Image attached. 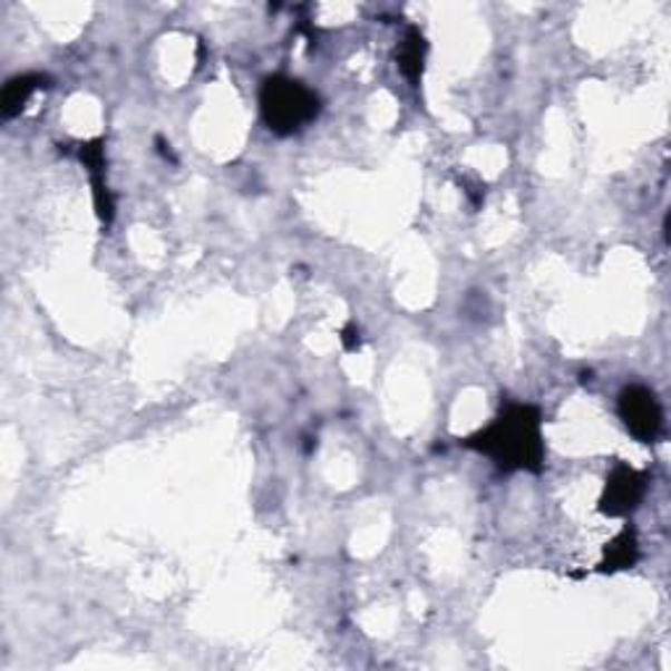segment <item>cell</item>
<instances>
[{"label":"cell","mask_w":671,"mask_h":671,"mask_svg":"<svg viewBox=\"0 0 671 671\" xmlns=\"http://www.w3.org/2000/svg\"><path fill=\"white\" fill-rule=\"evenodd\" d=\"M473 446L509 469H538L543 461L541 415L533 407H512L475 436Z\"/></svg>","instance_id":"1"},{"label":"cell","mask_w":671,"mask_h":671,"mask_svg":"<svg viewBox=\"0 0 671 671\" xmlns=\"http://www.w3.org/2000/svg\"><path fill=\"white\" fill-rule=\"evenodd\" d=\"M260 106L268 126L275 134H292L318 116V95L300 81L268 79L260 95Z\"/></svg>","instance_id":"2"},{"label":"cell","mask_w":671,"mask_h":671,"mask_svg":"<svg viewBox=\"0 0 671 671\" xmlns=\"http://www.w3.org/2000/svg\"><path fill=\"white\" fill-rule=\"evenodd\" d=\"M619 412H622V420L630 428V434L640 438V441H653L659 436L663 415L659 401L648 389L632 386V389L624 391L622 401H619Z\"/></svg>","instance_id":"3"},{"label":"cell","mask_w":671,"mask_h":671,"mask_svg":"<svg viewBox=\"0 0 671 671\" xmlns=\"http://www.w3.org/2000/svg\"><path fill=\"white\" fill-rule=\"evenodd\" d=\"M643 475H638L635 469L619 467L614 475H611V483L606 486V496H603V506L611 514H624L632 509L643 496Z\"/></svg>","instance_id":"4"},{"label":"cell","mask_w":671,"mask_h":671,"mask_svg":"<svg viewBox=\"0 0 671 671\" xmlns=\"http://www.w3.org/2000/svg\"><path fill=\"white\" fill-rule=\"evenodd\" d=\"M422 56H425L422 37H420V32H417V29H412V32H409V37L405 40V48H401V56H399L401 71H405L409 79L420 77Z\"/></svg>","instance_id":"5"},{"label":"cell","mask_w":671,"mask_h":671,"mask_svg":"<svg viewBox=\"0 0 671 671\" xmlns=\"http://www.w3.org/2000/svg\"><path fill=\"white\" fill-rule=\"evenodd\" d=\"M35 81H37L35 77H19V79H11L9 85H6V89H3V114L6 116H13L21 106H25L29 95H32V89L37 87Z\"/></svg>","instance_id":"6"}]
</instances>
